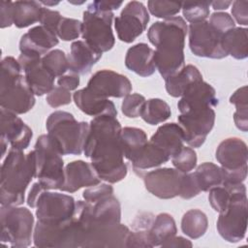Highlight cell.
<instances>
[{"instance_id": "cell-1", "label": "cell", "mask_w": 248, "mask_h": 248, "mask_svg": "<svg viewBox=\"0 0 248 248\" xmlns=\"http://www.w3.org/2000/svg\"><path fill=\"white\" fill-rule=\"evenodd\" d=\"M74 217L80 229V247H126L130 230L120 222L121 206L113 195L95 203L78 201Z\"/></svg>"}, {"instance_id": "cell-2", "label": "cell", "mask_w": 248, "mask_h": 248, "mask_svg": "<svg viewBox=\"0 0 248 248\" xmlns=\"http://www.w3.org/2000/svg\"><path fill=\"white\" fill-rule=\"evenodd\" d=\"M120 122L114 116L93 117L89 123L83 153L101 180L116 183L127 175V165L121 145Z\"/></svg>"}, {"instance_id": "cell-3", "label": "cell", "mask_w": 248, "mask_h": 248, "mask_svg": "<svg viewBox=\"0 0 248 248\" xmlns=\"http://www.w3.org/2000/svg\"><path fill=\"white\" fill-rule=\"evenodd\" d=\"M187 33L188 26L181 16L156 21L148 28L147 38L156 47V69L164 79L176 75L185 67L184 46Z\"/></svg>"}, {"instance_id": "cell-4", "label": "cell", "mask_w": 248, "mask_h": 248, "mask_svg": "<svg viewBox=\"0 0 248 248\" xmlns=\"http://www.w3.org/2000/svg\"><path fill=\"white\" fill-rule=\"evenodd\" d=\"M36 177L34 150L25 154L22 150L11 149L1 166V205L18 206L24 202L25 191Z\"/></svg>"}, {"instance_id": "cell-5", "label": "cell", "mask_w": 248, "mask_h": 248, "mask_svg": "<svg viewBox=\"0 0 248 248\" xmlns=\"http://www.w3.org/2000/svg\"><path fill=\"white\" fill-rule=\"evenodd\" d=\"M19 63L13 56H6L1 61L0 105L1 108L16 114L31 110L36 103L35 94L21 74Z\"/></svg>"}, {"instance_id": "cell-6", "label": "cell", "mask_w": 248, "mask_h": 248, "mask_svg": "<svg viewBox=\"0 0 248 248\" xmlns=\"http://www.w3.org/2000/svg\"><path fill=\"white\" fill-rule=\"evenodd\" d=\"M46 127L63 155H80L83 152L89 129L87 122H78L68 111L56 110L47 117Z\"/></svg>"}, {"instance_id": "cell-7", "label": "cell", "mask_w": 248, "mask_h": 248, "mask_svg": "<svg viewBox=\"0 0 248 248\" xmlns=\"http://www.w3.org/2000/svg\"><path fill=\"white\" fill-rule=\"evenodd\" d=\"M36 178L46 190L61 188L64 182L63 154L57 142L48 135H41L34 146Z\"/></svg>"}, {"instance_id": "cell-8", "label": "cell", "mask_w": 248, "mask_h": 248, "mask_svg": "<svg viewBox=\"0 0 248 248\" xmlns=\"http://www.w3.org/2000/svg\"><path fill=\"white\" fill-rule=\"evenodd\" d=\"M248 200L243 183H235L227 208L219 213L216 228L223 239L236 243L245 237L247 231Z\"/></svg>"}, {"instance_id": "cell-9", "label": "cell", "mask_w": 248, "mask_h": 248, "mask_svg": "<svg viewBox=\"0 0 248 248\" xmlns=\"http://www.w3.org/2000/svg\"><path fill=\"white\" fill-rule=\"evenodd\" d=\"M113 13L99 9L91 2L82 16L81 37L83 41L98 52L110 50L115 44L112 32Z\"/></svg>"}, {"instance_id": "cell-10", "label": "cell", "mask_w": 248, "mask_h": 248, "mask_svg": "<svg viewBox=\"0 0 248 248\" xmlns=\"http://www.w3.org/2000/svg\"><path fill=\"white\" fill-rule=\"evenodd\" d=\"M0 222L1 242L16 248H25L31 244L35 226L33 214L28 208L1 205Z\"/></svg>"}, {"instance_id": "cell-11", "label": "cell", "mask_w": 248, "mask_h": 248, "mask_svg": "<svg viewBox=\"0 0 248 248\" xmlns=\"http://www.w3.org/2000/svg\"><path fill=\"white\" fill-rule=\"evenodd\" d=\"M215 158L223 169L224 183H242L246 179L248 150L241 139L233 137L222 140L216 149Z\"/></svg>"}, {"instance_id": "cell-12", "label": "cell", "mask_w": 248, "mask_h": 248, "mask_svg": "<svg viewBox=\"0 0 248 248\" xmlns=\"http://www.w3.org/2000/svg\"><path fill=\"white\" fill-rule=\"evenodd\" d=\"M33 242L36 247L76 248L80 247L79 232L73 217L61 223L37 221Z\"/></svg>"}, {"instance_id": "cell-13", "label": "cell", "mask_w": 248, "mask_h": 248, "mask_svg": "<svg viewBox=\"0 0 248 248\" xmlns=\"http://www.w3.org/2000/svg\"><path fill=\"white\" fill-rule=\"evenodd\" d=\"M189 47L199 57L222 59L227 57L221 41L223 35L217 32L208 20L190 23L188 26Z\"/></svg>"}, {"instance_id": "cell-14", "label": "cell", "mask_w": 248, "mask_h": 248, "mask_svg": "<svg viewBox=\"0 0 248 248\" xmlns=\"http://www.w3.org/2000/svg\"><path fill=\"white\" fill-rule=\"evenodd\" d=\"M215 117L213 108L191 109L180 113L177 120L184 132L185 142L194 148L201 147L214 126Z\"/></svg>"}, {"instance_id": "cell-15", "label": "cell", "mask_w": 248, "mask_h": 248, "mask_svg": "<svg viewBox=\"0 0 248 248\" xmlns=\"http://www.w3.org/2000/svg\"><path fill=\"white\" fill-rule=\"evenodd\" d=\"M149 14L143 3L128 2L120 15L114 18V28L121 42L130 44L145 31L149 22Z\"/></svg>"}, {"instance_id": "cell-16", "label": "cell", "mask_w": 248, "mask_h": 248, "mask_svg": "<svg viewBox=\"0 0 248 248\" xmlns=\"http://www.w3.org/2000/svg\"><path fill=\"white\" fill-rule=\"evenodd\" d=\"M75 199L66 194L44 191L38 199L36 216L39 221L61 223L73 217L76 208Z\"/></svg>"}, {"instance_id": "cell-17", "label": "cell", "mask_w": 248, "mask_h": 248, "mask_svg": "<svg viewBox=\"0 0 248 248\" xmlns=\"http://www.w3.org/2000/svg\"><path fill=\"white\" fill-rule=\"evenodd\" d=\"M0 127H1V156H5L8 145L11 149L24 150L28 147L33 132L31 128L25 124L17 114L9 111L3 108L0 110Z\"/></svg>"}, {"instance_id": "cell-18", "label": "cell", "mask_w": 248, "mask_h": 248, "mask_svg": "<svg viewBox=\"0 0 248 248\" xmlns=\"http://www.w3.org/2000/svg\"><path fill=\"white\" fill-rule=\"evenodd\" d=\"M184 173L172 168H159L142 175L146 190L161 200L173 199L180 194Z\"/></svg>"}, {"instance_id": "cell-19", "label": "cell", "mask_w": 248, "mask_h": 248, "mask_svg": "<svg viewBox=\"0 0 248 248\" xmlns=\"http://www.w3.org/2000/svg\"><path fill=\"white\" fill-rule=\"evenodd\" d=\"M42 57L34 52H20L17 58L25 79L36 96L49 93L54 87L55 78L44 67Z\"/></svg>"}, {"instance_id": "cell-20", "label": "cell", "mask_w": 248, "mask_h": 248, "mask_svg": "<svg viewBox=\"0 0 248 248\" xmlns=\"http://www.w3.org/2000/svg\"><path fill=\"white\" fill-rule=\"evenodd\" d=\"M86 88L102 98H124L131 93L132 83L126 76L104 69L93 74L87 82Z\"/></svg>"}, {"instance_id": "cell-21", "label": "cell", "mask_w": 248, "mask_h": 248, "mask_svg": "<svg viewBox=\"0 0 248 248\" xmlns=\"http://www.w3.org/2000/svg\"><path fill=\"white\" fill-rule=\"evenodd\" d=\"M101 183L91 163L77 160L69 163L64 170V182L60 188L67 193H75L80 188L90 187Z\"/></svg>"}, {"instance_id": "cell-22", "label": "cell", "mask_w": 248, "mask_h": 248, "mask_svg": "<svg viewBox=\"0 0 248 248\" xmlns=\"http://www.w3.org/2000/svg\"><path fill=\"white\" fill-rule=\"evenodd\" d=\"M218 105L215 89L207 82L202 80L191 84L178 101L177 108L180 113L191 109L214 108Z\"/></svg>"}, {"instance_id": "cell-23", "label": "cell", "mask_w": 248, "mask_h": 248, "mask_svg": "<svg viewBox=\"0 0 248 248\" xmlns=\"http://www.w3.org/2000/svg\"><path fill=\"white\" fill-rule=\"evenodd\" d=\"M58 43V37L55 33L43 25H38L21 36L19 50L20 52H34L44 56Z\"/></svg>"}, {"instance_id": "cell-24", "label": "cell", "mask_w": 248, "mask_h": 248, "mask_svg": "<svg viewBox=\"0 0 248 248\" xmlns=\"http://www.w3.org/2000/svg\"><path fill=\"white\" fill-rule=\"evenodd\" d=\"M73 100L76 106L89 116H117L116 108L110 100L96 96L86 87L77 90L73 95Z\"/></svg>"}, {"instance_id": "cell-25", "label": "cell", "mask_w": 248, "mask_h": 248, "mask_svg": "<svg viewBox=\"0 0 248 248\" xmlns=\"http://www.w3.org/2000/svg\"><path fill=\"white\" fill-rule=\"evenodd\" d=\"M154 52V49L145 43H139L131 46L125 56L126 68L143 78L152 76L157 70Z\"/></svg>"}, {"instance_id": "cell-26", "label": "cell", "mask_w": 248, "mask_h": 248, "mask_svg": "<svg viewBox=\"0 0 248 248\" xmlns=\"http://www.w3.org/2000/svg\"><path fill=\"white\" fill-rule=\"evenodd\" d=\"M149 141L163 149L171 158L184 146V132L179 124L166 123L157 129Z\"/></svg>"}, {"instance_id": "cell-27", "label": "cell", "mask_w": 248, "mask_h": 248, "mask_svg": "<svg viewBox=\"0 0 248 248\" xmlns=\"http://www.w3.org/2000/svg\"><path fill=\"white\" fill-rule=\"evenodd\" d=\"M102 54L84 41H75L71 45L70 54L68 55L69 70L78 75H85L101 59Z\"/></svg>"}, {"instance_id": "cell-28", "label": "cell", "mask_w": 248, "mask_h": 248, "mask_svg": "<svg viewBox=\"0 0 248 248\" xmlns=\"http://www.w3.org/2000/svg\"><path fill=\"white\" fill-rule=\"evenodd\" d=\"M202 75L199 69L192 65H186L179 73L165 79V86L168 94L173 98L183 95L186 89L193 83L202 81Z\"/></svg>"}, {"instance_id": "cell-29", "label": "cell", "mask_w": 248, "mask_h": 248, "mask_svg": "<svg viewBox=\"0 0 248 248\" xmlns=\"http://www.w3.org/2000/svg\"><path fill=\"white\" fill-rule=\"evenodd\" d=\"M147 135L136 127H124L121 131V145L124 157L131 163H134L141 154L146 146Z\"/></svg>"}, {"instance_id": "cell-30", "label": "cell", "mask_w": 248, "mask_h": 248, "mask_svg": "<svg viewBox=\"0 0 248 248\" xmlns=\"http://www.w3.org/2000/svg\"><path fill=\"white\" fill-rule=\"evenodd\" d=\"M227 55L241 60L248 56V30L246 27H234L226 32L221 41Z\"/></svg>"}, {"instance_id": "cell-31", "label": "cell", "mask_w": 248, "mask_h": 248, "mask_svg": "<svg viewBox=\"0 0 248 248\" xmlns=\"http://www.w3.org/2000/svg\"><path fill=\"white\" fill-rule=\"evenodd\" d=\"M177 229L173 217L169 213L158 214L149 230L150 242L153 247L161 246L166 240L176 235Z\"/></svg>"}, {"instance_id": "cell-32", "label": "cell", "mask_w": 248, "mask_h": 248, "mask_svg": "<svg viewBox=\"0 0 248 248\" xmlns=\"http://www.w3.org/2000/svg\"><path fill=\"white\" fill-rule=\"evenodd\" d=\"M42 5L37 1L14 2V24L17 28H26L40 21Z\"/></svg>"}, {"instance_id": "cell-33", "label": "cell", "mask_w": 248, "mask_h": 248, "mask_svg": "<svg viewBox=\"0 0 248 248\" xmlns=\"http://www.w3.org/2000/svg\"><path fill=\"white\" fill-rule=\"evenodd\" d=\"M193 173L202 192H208L224 183L223 169L211 162L201 164Z\"/></svg>"}, {"instance_id": "cell-34", "label": "cell", "mask_w": 248, "mask_h": 248, "mask_svg": "<svg viewBox=\"0 0 248 248\" xmlns=\"http://www.w3.org/2000/svg\"><path fill=\"white\" fill-rule=\"evenodd\" d=\"M207 228V216L200 209L188 210L181 219V230L191 239H198L203 236Z\"/></svg>"}, {"instance_id": "cell-35", "label": "cell", "mask_w": 248, "mask_h": 248, "mask_svg": "<svg viewBox=\"0 0 248 248\" xmlns=\"http://www.w3.org/2000/svg\"><path fill=\"white\" fill-rule=\"evenodd\" d=\"M169 160H170V157L163 149L148 141L140 157L132 163V165L135 171H142L148 169L157 168L162 164L167 163Z\"/></svg>"}, {"instance_id": "cell-36", "label": "cell", "mask_w": 248, "mask_h": 248, "mask_svg": "<svg viewBox=\"0 0 248 248\" xmlns=\"http://www.w3.org/2000/svg\"><path fill=\"white\" fill-rule=\"evenodd\" d=\"M170 114L171 110L167 102L159 98H151L145 101L140 117L149 125H157L168 120Z\"/></svg>"}, {"instance_id": "cell-37", "label": "cell", "mask_w": 248, "mask_h": 248, "mask_svg": "<svg viewBox=\"0 0 248 248\" xmlns=\"http://www.w3.org/2000/svg\"><path fill=\"white\" fill-rule=\"evenodd\" d=\"M230 103L234 105L233 121L237 129L242 132L248 131V90L244 85L236 89L230 97Z\"/></svg>"}, {"instance_id": "cell-38", "label": "cell", "mask_w": 248, "mask_h": 248, "mask_svg": "<svg viewBox=\"0 0 248 248\" xmlns=\"http://www.w3.org/2000/svg\"><path fill=\"white\" fill-rule=\"evenodd\" d=\"M42 64L54 78H59L69 71L68 56L61 49L48 51L42 57Z\"/></svg>"}, {"instance_id": "cell-39", "label": "cell", "mask_w": 248, "mask_h": 248, "mask_svg": "<svg viewBox=\"0 0 248 248\" xmlns=\"http://www.w3.org/2000/svg\"><path fill=\"white\" fill-rule=\"evenodd\" d=\"M234 184L224 183L223 185L213 187L208 191L209 203L216 212L221 213L227 208L233 191Z\"/></svg>"}, {"instance_id": "cell-40", "label": "cell", "mask_w": 248, "mask_h": 248, "mask_svg": "<svg viewBox=\"0 0 248 248\" xmlns=\"http://www.w3.org/2000/svg\"><path fill=\"white\" fill-rule=\"evenodd\" d=\"M211 2L200 1V2H182L181 10L183 16L190 23L206 20L209 16V6Z\"/></svg>"}, {"instance_id": "cell-41", "label": "cell", "mask_w": 248, "mask_h": 248, "mask_svg": "<svg viewBox=\"0 0 248 248\" xmlns=\"http://www.w3.org/2000/svg\"><path fill=\"white\" fill-rule=\"evenodd\" d=\"M182 2L173 1H157L150 0L147 2V9L149 13L160 18H170L175 16L181 10Z\"/></svg>"}, {"instance_id": "cell-42", "label": "cell", "mask_w": 248, "mask_h": 248, "mask_svg": "<svg viewBox=\"0 0 248 248\" xmlns=\"http://www.w3.org/2000/svg\"><path fill=\"white\" fill-rule=\"evenodd\" d=\"M82 22L76 18L62 16L56 30L57 37L62 41L69 42L78 39L81 35Z\"/></svg>"}, {"instance_id": "cell-43", "label": "cell", "mask_w": 248, "mask_h": 248, "mask_svg": "<svg viewBox=\"0 0 248 248\" xmlns=\"http://www.w3.org/2000/svg\"><path fill=\"white\" fill-rule=\"evenodd\" d=\"M170 159L173 167L183 173L191 172V170L196 168L198 161L196 151L187 146H183L182 149Z\"/></svg>"}, {"instance_id": "cell-44", "label": "cell", "mask_w": 248, "mask_h": 248, "mask_svg": "<svg viewBox=\"0 0 248 248\" xmlns=\"http://www.w3.org/2000/svg\"><path fill=\"white\" fill-rule=\"evenodd\" d=\"M145 101L144 96L139 93H130L123 98L121 111L128 118H137L140 116V112Z\"/></svg>"}, {"instance_id": "cell-45", "label": "cell", "mask_w": 248, "mask_h": 248, "mask_svg": "<svg viewBox=\"0 0 248 248\" xmlns=\"http://www.w3.org/2000/svg\"><path fill=\"white\" fill-rule=\"evenodd\" d=\"M111 195H113V188L107 183H99L97 185L90 186L82 193L84 201L90 203H95Z\"/></svg>"}, {"instance_id": "cell-46", "label": "cell", "mask_w": 248, "mask_h": 248, "mask_svg": "<svg viewBox=\"0 0 248 248\" xmlns=\"http://www.w3.org/2000/svg\"><path fill=\"white\" fill-rule=\"evenodd\" d=\"M208 22L217 32H219L222 35L235 27V22L232 16L225 12L213 13L210 16Z\"/></svg>"}, {"instance_id": "cell-47", "label": "cell", "mask_w": 248, "mask_h": 248, "mask_svg": "<svg viewBox=\"0 0 248 248\" xmlns=\"http://www.w3.org/2000/svg\"><path fill=\"white\" fill-rule=\"evenodd\" d=\"M46 101L48 106L56 108L69 105L72 102V95L69 90L57 85L54 86L49 93H47Z\"/></svg>"}, {"instance_id": "cell-48", "label": "cell", "mask_w": 248, "mask_h": 248, "mask_svg": "<svg viewBox=\"0 0 248 248\" xmlns=\"http://www.w3.org/2000/svg\"><path fill=\"white\" fill-rule=\"evenodd\" d=\"M202 191L199 188L197 180L193 172L184 173L179 197L184 200H190L198 196Z\"/></svg>"}, {"instance_id": "cell-49", "label": "cell", "mask_w": 248, "mask_h": 248, "mask_svg": "<svg viewBox=\"0 0 248 248\" xmlns=\"http://www.w3.org/2000/svg\"><path fill=\"white\" fill-rule=\"evenodd\" d=\"M126 247H140L151 248L153 247L150 242L149 230H138L131 232L128 235Z\"/></svg>"}, {"instance_id": "cell-50", "label": "cell", "mask_w": 248, "mask_h": 248, "mask_svg": "<svg viewBox=\"0 0 248 248\" xmlns=\"http://www.w3.org/2000/svg\"><path fill=\"white\" fill-rule=\"evenodd\" d=\"M61 18H62V16L58 11H53L48 8L43 7L39 22L41 23V25L46 27L47 29H49L50 31H52L53 33L56 34L57 26H58Z\"/></svg>"}, {"instance_id": "cell-51", "label": "cell", "mask_w": 248, "mask_h": 248, "mask_svg": "<svg viewBox=\"0 0 248 248\" xmlns=\"http://www.w3.org/2000/svg\"><path fill=\"white\" fill-rule=\"evenodd\" d=\"M232 15L235 21L240 25L248 24V1H234L232 3ZM233 19V20H234Z\"/></svg>"}, {"instance_id": "cell-52", "label": "cell", "mask_w": 248, "mask_h": 248, "mask_svg": "<svg viewBox=\"0 0 248 248\" xmlns=\"http://www.w3.org/2000/svg\"><path fill=\"white\" fill-rule=\"evenodd\" d=\"M14 24V2H0V27L6 28Z\"/></svg>"}, {"instance_id": "cell-53", "label": "cell", "mask_w": 248, "mask_h": 248, "mask_svg": "<svg viewBox=\"0 0 248 248\" xmlns=\"http://www.w3.org/2000/svg\"><path fill=\"white\" fill-rule=\"evenodd\" d=\"M57 83L59 86L69 91L76 90L79 85V75L69 70L66 74L58 78Z\"/></svg>"}, {"instance_id": "cell-54", "label": "cell", "mask_w": 248, "mask_h": 248, "mask_svg": "<svg viewBox=\"0 0 248 248\" xmlns=\"http://www.w3.org/2000/svg\"><path fill=\"white\" fill-rule=\"evenodd\" d=\"M154 218V215L150 212H140L138 216L135 217L132 223V227L134 228V231L150 230Z\"/></svg>"}, {"instance_id": "cell-55", "label": "cell", "mask_w": 248, "mask_h": 248, "mask_svg": "<svg viewBox=\"0 0 248 248\" xmlns=\"http://www.w3.org/2000/svg\"><path fill=\"white\" fill-rule=\"evenodd\" d=\"M44 191H46V189L39 181L33 183L27 196V205L31 208H35L37 205L38 199Z\"/></svg>"}, {"instance_id": "cell-56", "label": "cell", "mask_w": 248, "mask_h": 248, "mask_svg": "<svg viewBox=\"0 0 248 248\" xmlns=\"http://www.w3.org/2000/svg\"><path fill=\"white\" fill-rule=\"evenodd\" d=\"M193 243L183 236H172L166 240L160 247L163 248H178V247H192Z\"/></svg>"}, {"instance_id": "cell-57", "label": "cell", "mask_w": 248, "mask_h": 248, "mask_svg": "<svg viewBox=\"0 0 248 248\" xmlns=\"http://www.w3.org/2000/svg\"><path fill=\"white\" fill-rule=\"evenodd\" d=\"M95 5L104 11H113L117 10L121 5L122 2H114V1H93Z\"/></svg>"}, {"instance_id": "cell-58", "label": "cell", "mask_w": 248, "mask_h": 248, "mask_svg": "<svg viewBox=\"0 0 248 248\" xmlns=\"http://www.w3.org/2000/svg\"><path fill=\"white\" fill-rule=\"evenodd\" d=\"M232 1H214V2H211L210 5L212 6V8L215 10V11H219V10H226L229 8L230 5H232Z\"/></svg>"}, {"instance_id": "cell-59", "label": "cell", "mask_w": 248, "mask_h": 248, "mask_svg": "<svg viewBox=\"0 0 248 248\" xmlns=\"http://www.w3.org/2000/svg\"><path fill=\"white\" fill-rule=\"evenodd\" d=\"M41 3V5H45L46 7L48 6H55V5H58L59 2L58 1H39Z\"/></svg>"}]
</instances>
